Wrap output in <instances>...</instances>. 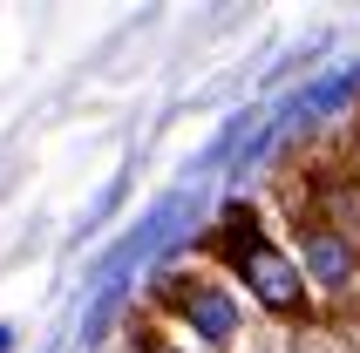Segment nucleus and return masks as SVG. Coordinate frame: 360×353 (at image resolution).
<instances>
[{"mask_svg": "<svg viewBox=\"0 0 360 353\" xmlns=\"http://www.w3.org/2000/svg\"><path fill=\"white\" fill-rule=\"evenodd\" d=\"M211 252L231 265V272L259 293V306H272V313H306V299H300V272H292V258H279L272 245H265L259 231V217L245 211V204H224L218 217V231H211Z\"/></svg>", "mask_w": 360, "mask_h": 353, "instance_id": "f257e3e1", "label": "nucleus"}, {"mask_svg": "<svg viewBox=\"0 0 360 353\" xmlns=\"http://www.w3.org/2000/svg\"><path fill=\"white\" fill-rule=\"evenodd\" d=\"M7 347H14V333H7V326H0V353H7Z\"/></svg>", "mask_w": 360, "mask_h": 353, "instance_id": "423d86ee", "label": "nucleus"}, {"mask_svg": "<svg viewBox=\"0 0 360 353\" xmlns=\"http://www.w3.org/2000/svg\"><path fill=\"white\" fill-rule=\"evenodd\" d=\"M184 204H191V197H163L157 211H150V217L136 224V231H129V238L116 245V252L102 258V265H96V285H102V293H109V285H122V272H129V265H143V258L157 252L163 238H177V217H184Z\"/></svg>", "mask_w": 360, "mask_h": 353, "instance_id": "7ed1b4c3", "label": "nucleus"}, {"mask_svg": "<svg viewBox=\"0 0 360 353\" xmlns=\"http://www.w3.org/2000/svg\"><path fill=\"white\" fill-rule=\"evenodd\" d=\"M163 306H177V313L191 319L204 340H218V347L238 333V306H231L218 285H204V278H177V272H170V278H163Z\"/></svg>", "mask_w": 360, "mask_h": 353, "instance_id": "f03ea898", "label": "nucleus"}, {"mask_svg": "<svg viewBox=\"0 0 360 353\" xmlns=\"http://www.w3.org/2000/svg\"><path fill=\"white\" fill-rule=\"evenodd\" d=\"M136 353H177V347H157V340H136Z\"/></svg>", "mask_w": 360, "mask_h": 353, "instance_id": "39448f33", "label": "nucleus"}, {"mask_svg": "<svg viewBox=\"0 0 360 353\" xmlns=\"http://www.w3.org/2000/svg\"><path fill=\"white\" fill-rule=\"evenodd\" d=\"M300 258H306V278H320L326 293H347L354 272H360L354 238H340L333 224H306V231H300Z\"/></svg>", "mask_w": 360, "mask_h": 353, "instance_id": "20e7f679", "label": "nucleus"}]
</instances>
